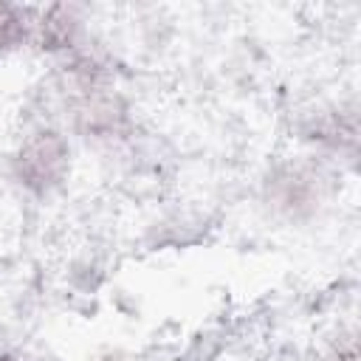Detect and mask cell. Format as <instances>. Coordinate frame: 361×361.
Returning a JSON list of instances; mask_svg holds the SVG:
<instances>
[{"instance_id": "cell-1", "label": "cell", "mask_w": 361, "mask_h": 361, "mask_svg": "<svg viewBox=\"0 0 361 361\" xmlns=\"http://www.w3.org/2000/svg\"><path fill=\"white\" fill-rule=\"evenodd\" d=\"M14 23H17V20L11 17V11L0 6V42H6V39L14 34Z\"/></svg>"}]
</instances>
